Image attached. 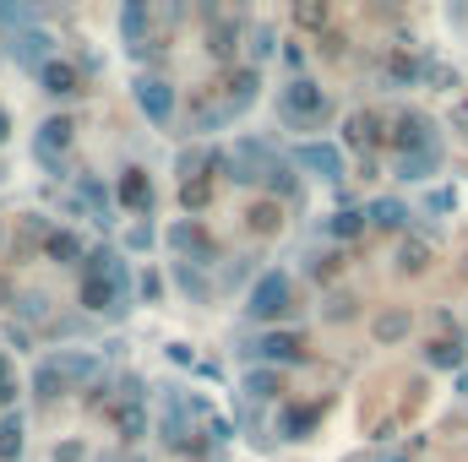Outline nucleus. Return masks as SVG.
I'll return each instance as SVG.
<instances>
[{
  "instance_id": "1",
  "label": "nucleus",
  "mask_w": 468,
  "mask_h": 462,
  "mask_svg": "<svg viewBox=\"0 0 468 462\" xmlns=\"http://www.w3.org/2000/svg\"><path fill=\"white\" fill-rule=\"evenodd\" d=\"M82 305L104 310V316H125L131 310V267L120 250H88L82 261Z\"/></svg>"
},
{
  "instance_id": "2",
  "label": "nucleus",
  "mask_w": 468,
  "mask_h": 462,
  "mask_svg": "<svg viewBox=\"0 0 468 462\" xmlns=\"http://www.w3.org/2000/svg\"><path fill=\"white\" fill-rule=\"evenodd\" d=\"M327 115H333V99H327V88H322V82L294 77V82H283V88H278V120H283V125L311 131V125H322Z\"/></svg>"
},
{
  "instance_id": "3",
  "label": "nucleus",
  "mask_w": 468,
  "mask_h": 462,
  "mask_svg": "<svg viewBox=\"0 0 468 462\" xmlns=\"http://www.w3.org/2000/svg\"><path fill=\"white\" fill-rule=\"evenodd\" d=\"M99 375V359L93 353H49L38 370H33V392L38 397H55V392H71V386H88Z\"/></svg>"
},
{
  "instance_id": "4",
  "label": "nucleus",
  "mask_w": 468,
  "mask_h": 462,
  "mask_svg": "<svg viewBox=\"0 0 468 462\" xmlns=\"http://www.w3.org/2000/svg\"><path fill=\"white\" fill-rule=\"evenodd\" d=\"M289 272H278V267H267V272H256V283H250V299H245V316L250 321H278V316H289Z\"/></svg>"
},
{
  "instance_id": "5",
  "label": "nucleus",
  "mask_w": 468,
  "mask_h": 462,
  "mask_svg": "<svg viewBox=\"0 0 468 462\" xmlns=\"http://www.w3.org/2000/svg\"><path fill=\"white\" fill-rule=\"evenodd\" d=\"M294 163H300L305 174H316V180H344V174H349L338 142H300V147H294Z\"/></svg>"
},
{
  "instance_id": "6",
  "label": "nucleus",
  "mask_w": 468,
  "mask_h": 462,
  "mask_svg": "<svg viewBox=\"0 0 468 462\" xmlns=\"http://www.w3.org/2000/svg\"><path fill=\"white\" fill-rule=\"evenodd\" d=\"M66 147H71V120H44L38 136H33V158L49 174H66Z\"/></svg>"
},
{
  "instance_id": "7",
  "label": "nucleus",
  "mask_w": 468,
  "mask_h": 462,
  "mask_svg": "<svg viewBox=\"0 0 468 462\" xmlns=\"http://www.w3.org/2000/svg\"><path fill=\"white\" fill-rule=\"evenodd\" d=\"M272 163H278V158H272V147L250 136V142H239V147H234L229 180H234V185H256V180H267V169H272Z\"/></svg>"
},
{
  "instance_id": "8",
  "label": "nucleus",
  "mask_w": 468,
  "mask_h": 462,
  "mask_svg": "<svg viewBox=\"0 0 468 462\" xmlns=\"http://www.w3.org/2000/svg\"><path fill=\"white\" fill-rule=\"evenodd\" d=\"M5 55H11L22 71H44L49 55H55V38H49L44 27H27V33H11V38H5Z\"/></svg>"
},
{
  "instance_id": "9",
  "label": "nucleus",
  "mask_w": 468,
  "mask_h": 462,
  "mask_svg": "<svg viewBox=\"0 0 468 462\" xmlns=\"http://www.w3.org/2000/svg\"><path fill=\"white\" fill-rule=\"evenodd\" d=\"M136 110L153 120V125H169L175 120V88L164 77H142L136 82Z\"/></svg>"
},
{
  "instance_id": "10",
  "label": "nucleus",
  "mask_w": 468,
  "mask_h": 462,
  "mask_svg": "<svg viewBox=\"0 0 468 462\" xmlns=\"http://www.w3.org/2000/svg\"><path fill=\"white\" fill-rule=\"evenodd\" d=\"M392 142H398V152H420V147H441L436 142V120L420 115V110H403L398 125H392Z\"/></svg>"
},
{
  "instance_id": "11",
  "label": "nucleus",
  "mask_w": 468,
  "mask_h": 462,
  "mask_svg": "<svg viewBox=\"0 0 468 462\" xmlns=\"http://www.w3.org/2000/svg\"><path fill=\"white\" fill-rule=\"evenodd\" d=\"M169 245H175V250H180V261H191V267H213V261H218L213 239L197 229V224H175V229H169Z\"/></svg>"
},
{
  "instance_id": "12",
  "label": "nucleus",
  "mask_w": 468,
  "mask_h": 462,
  "mask_svg": "<svg viewBox=\"0 0 468 462\" xmlns=\"http://www.w3.org/2000/svg\"><path fill=\"white\" fill-rule=\"evenodd\" d=\"M245 359H261V364H300L305 353H300V338H294V332H267V338H256V343L245 348Z\"/></svg>"
},
{
  "instance_id": "13",
  "label": "nucleus",
  "mask_w": 468,
  "mask_h": 462,
  "mask_svg": "<svg viewBox=\"0 0 468 462\" xmlns=\"http://www.w3.org/2000/svg\"><path fill=\"white\" fill-rule=\"evenodd\" d=\"M77 202L88 207V218H93V224H115V191H110L104 180L82 174V180H77Z\"/></svg>"
},
{
  "instance_id": "14",
  "label": "nucleus",
  "mask_w": 468,
  "mask_h": 462,
  "mask_svg": "<svg viewBox=\"0 0 468 462\" xmlns=\"http://www.w3.org/2000/svg\"><path fill=\"white\" fill-rule=\"evenodd\" d=\"M441 169V147H420V152H398V180H409V185H420V180H431Z\"/></svg>"
},
{
  "instance_id": "15",
  "label": "nucleus",
  "mask_w": 468,
  "mask_h": 462,
  "mask_svg": "<svg viewBox=\"0 0 468 462\" xmlns=\"http://www.w3.org/2000/svg\"><path fill=\"white\" fill-rule=\"evenodd\" d=\"M316 419H322L316 403H294V408L278 414V436H283V441H305V436L316 430Z\"/></svg>"
},
{
  "instance_id": "16",
  "label": "nucleus",
  "mask_w": 468,
  "mask_h": 462,
  "mask_svg": "<svg viewBox=\"0 0 468 462\" xmlns=\"http://www.w3.org/2000/svg\"><path fill=\"white\" fill-rule=\"evenodd\" d=\"M142 397H147V392H142V381H125V403H120V430H125L131 441H136V436L147 430V408H142Z\"/></svg>"
},
{
  "instance_id": "17",
  "label": "nucleus",
  "mask_w": 468,
  "mask_h": 462,
  "mask_svg": "<svg viewBox=\"0 0 468 462\" xmlns=\"http://www.w3.org/2000/svg\"><path fill=\"white\" fill-rule=\"evenodd\" d=\"M256 88H261V77H256V66H245L229 82V93H224V110H229V115H245V110L256 104Z\"/></svg>"
},
{
  "instance_id": "18",
  "label": "nucleus",
  "mask_w": 468,
  "mask_h": 462,
  "mask_svg": "<svg viewBox=\"0 0 468 462\" xmlns=\"http://www.w3.org/2000/svg\"><path fill=\"white\" fill-rule=\"evenodd\" d=\"M120 202H125L131 213H147V207H153V185H147L142 169H125V174H120Z\"/></svg>"
},
{
  "instance_id": "19",
  "label": "nucleus",
  "mask_w": 468,
  "mask_h": 462,
  "mask_svg": "<svg viewBox=\"0 0 468 462\" xmlns=\"http://www.w3.org/2000/svg\"><path fill=\"white\" fill-rule=\"evenodd\" d=\"M365 218H370V224H381V229H403L414 213H409L403 202H392V196H376V202L365 207Z\"/></svg>"
},
{
  "instance_id": "20",
  "label": "nucleus",
  "mask_w": 468,
  "mask_h": 462,
  "mask_svg": "<svg viewBox=\"0 0 468 462\" xmlns=\"http://www.w3.org/2000/svg\"><path fill=\"white\" fill-rule=\"evenodd\" d=\"M22 457V414L5 408L0 414V462H16Z\"/></svg>"
},
{
  "instance_id": "21",
  "label": "nucleus",
  "mask_w": 468,
  "mask_h": 462,
  "mask_svg": "<svg viewBox=\"0 0 468 462\" xmlns=\"http://www.w3.org/2000/svg\"><path fill=\"white\" fill-rule=\"evenodd\" d=\"M38 82H44V93H55V99H66V93H77V71H71L66 60H49V66L38 71Z\"/></svg>"
},
{
  "instance_id": "22",
  "label": "nucleus",
  "mask_w": 468,
  "mask_h": 462,
  "mask_svg": "<svg viewBox=\"0 0 468 462\" xmlns=\"http://www.w3.org/2000/svg\"><path fill=\"white\" fill-rule=\"evenodd\" d=\"M370 332H376V343H398V338H409V310H381V316L370 321Z\"/></svg>"
},
{
  "instance_id": "23",
  "label": "nucleus",
  "mask_w": 468,
  "mask_h": 462,
  "mask_svg": "<svg viewBox=\"0 0 468 462\" xmlns=\"http://www.w3.org/2000/svg\"><path fill=\"white\" fill-rule=\"evenodd\" d=\"M175 283H180V289H186V294H191L197 305H202V299L213 294V289H207V278H202V267H191V261H180V267H175Z\"/></svg>"
},
{
  "instance_id": "24",
  "label": "nucleus",
  "mask_w": 468,
  "mask_h": 462,
  "mask_svg": "<svg viewBox=\"0 0 468 462\" xmlns=\"http://www.w3.org/2000/svg\"><path fill=\"white\" fill-rule=\"evenodd\" d=\"M245 392H250V397H272V392H278V370H272V364L245 370Z\"/></svg>"
},
{
  "instance_id": "25",
  "label": "nucleus",
  "mask_w": 468,
  "mask_h": 462,
  "mask_svg": "<svg viewBox=\"0 0 468 462\" xmlns=\"http://www.w3.org/2000/svg\"><path fill=\"white\" fill-rule=\"evenodd\" d=\"M322 229L333 234V239H354V234L365 229V213H354V207H349V213H333V218H327Z\"/></svg>"
},
{
  "instance_id": "26",
  "label": "nucleus",
  "mask_w": 468,
  "mask_h": 462,
  "mask_svg": "<svg viewBox=\"0 0 468 462\" xmlns=\"http://www.w3.org/2000/svg\"><path fill=\"white\" fill-rule=\"evenodd\" d=\"M261 185H267V191H272V196H283V202H289V196H294V191H300V185H294V174H289V163H283V158H278V163H272V169H267V180H261Z\"/></svg>"
},
{
  "instance_id": "27",
  "label": "nucleus",
  "mask_w": 468,
  "mask_h": 462,
  "mask_svg": "<svg viewBox=\"0 0 468 462\" xmlns=\"http://www.w3.org/2000/svg\"><path fill=\"white\" fill-rule=\"evenodd\" d=\"M120 33H125V38H131V44H136V38H142V33H147V11H142V5H136V0H131V5H125V11H120Z\"/></svg>"
},
{
  "instance_id": "28",
  "label": "nucleus",
  "mask_w": 468,
  "mask_h": 462,
  "mask_svg": "<svg viewBox=\"0 0 468 462\" xmlns=\"http://www.w3.org/2000/svg\"><path fill=\"white\" fill-rule=\"evenodd\" d=\"M49 256H60V261H88V250L77 245V234H49Z\"/></svg>"
},
{
  "instance_id": "29",
  "label": "nucleus",
  "mask_w": 468,
  "mask_h": 462,
  "mask_svg": "<svg viewBox=\"0 0 468 462\" xmlns=\"http://www.w3.org/2000/svg\"><path fill=\"white\" fill-rule=\"evenodd\" d=\"M431 364H436V370H458V364H463V348L458 343H436L431 348Z\"/></svg>"
},
{
  "instance_id": "30",
  "label": "nucleus",
  "mask_w": 468,
  "mask_h": 462,
  "mask_svg": "<svg viewBox=\"0 0 468 462\" xmlns=\"http://www.w3.org/2000/svg\"><path fill=\"white\" fill-rule=\"evenodd\" d=\"M387 77H392V82H398V88H409V82H414V77H420V60H409V55H398V60H392V71H387Z\"/></svg>"
},
{
  "instance_id": "31",
  "label": "nucleus",
  "mask_w": 468,
  "mask_h": 462,
  "mask_svg": "<svg viewBox=\"0 0 468 462\" xmlns=\"http://www.w3.org/2000/svg\"><path fill=\"white\" fill-rule=\"evenodd\" d=\"M0 22L16 27V33H27V27H33V11H27V5H0Z\"/></svg>"
},
{
  "instance_id": "32",
  "label": "nucleus",
  "mask_w": 468,
  "mask_h": 462,
  "mask_svg": "<svg viewBox=\"0 0 468 462\" xmlns=\"http://www.w3.org/2000/svg\"><path fill=\"white\" fill-rule=\"evenodd\" d=\"M349 136L354 142H376V115H349Z\"/></svg>"
},
{
  "instance_id": "33",
  "label": "nucleus",
  "mask_w": 468,
  "mask_h": 462,
  "mask_svg": "<svg viewBox=\"0 0 468 462\" xmlns=\"http://www.w3.org/2000/svg\"><path fill=\"white\" fill-rule=\"evenodd\" d=\"M250 55H256V60H267V55H272V33H267V27H256V33H250Z\"/></svg>"
},
{
  "instance_id": "34",
  "label": "nucleus",
  "mask_w": 468,
  "mask_h": 462,
  "mask_svg": "<svg viewBox=\"0 0 468 462\" xmlns=\"http://www.w3.org/2000/svg\"><path fill=\"white\" fill-rule=\"evenodd\" d=\"M398 261H403L409 272H420V267H425V245H403V250H398Z\"/></svg>"
},
{
  "instance_id": "35",
  "label": "nucleus",
  "mask_w": 468,
  "mask_h": 462,
  "mask_svg": "<svg viewBox=\"0 0 468 462\" xmlns=\"http://www.w3.org/2000/svg\"><path fill=\"white\" fill-rule=\"evenodd\" d=\"M125 245H131V250H142V245H153V229H147V224H136V229L125 234Z\"/></svg>"
},
{
  "instance_id": "36",
  "label": "nucleus",
  "mask_w": 468,
  "mask_h": 462,
  "mask_svg": "<svg viewBox=\"0 0 468 462\" xmlns=\"http://www.w3.org/2000/svg\"><path fill=\"white\" fill-rule=\"evenodd\" d=\"M11 392H16V386H11V381H5V359H0V403H5V397H11Z\"/></svg>"
},
{
  "instance_id": "37",
  "label": "nucleus",
  "mask_w": 468,
  "mask_h": 462,
  "mask_svg": "<svg viewBox=\"0 0 468 462\" xmlns=\"http://www.w3.org/2000/svg\"><path fill=\"white\" fill-rule=\"evenodd\" d=\"M5 131H11V120H5V110H0V142H5Z\"/></svg>"
},
{
  "instance_id": "38",
  "label": "nucleus",
  "mask_w": 468,
  "mask_h": 462,
  "mask_svg": "<svg viewBox=\"0 0 468 462\" xmlns=\"http://www.w3.org/2000/svg\"><path fill=\"white\" fill-rule=\"evenodd\" d=\"M387 462H403V457H387Z\"/></svg>"
}]
</instances>
